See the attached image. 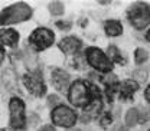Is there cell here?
<instances>
[{
	"label": "cell",
	"mask_w": 150,
	"mask_h": 131,
	"mask_svg": "<svg viewBox=\"0 0 150 131\" xmlns=\"http://www.w3.org/2000/svg\"><path fill=\"white\" fill-rule=\"evenodd\" d=\"M32 7L23 1L15 3L6 9H3L0 12V25L6 26V25H15V23H22L26 22L32 18Z\"/></svg>",
	"instance_id": "6da1fadb"
},
{
	"label": "cell",
	"mask_w": 150,
	"mask_h": 131,
	"mask_svg": "<svg viewBox=\"0 0 150 131\" xmlns=\"http://www.w3.org/2000/svg\"><path fill=\"white\" fill-rule=\"evenodd\" d=\"M68 98H69V102L75 107H84L91 102L93 91L90 89L88 84H85L84 81H75L69 88Z\"/></svg>",
	"instance_id": "7a4b0ae2"
},
{
	"label": "cell",
	"mask_w": 150,
	"mask_h": 131,
	"mask_svg": "<svg viewBox=\"0 0 150 131\" xmlns=\"http://www.w3.org/2000/svg\"><path fill=\"white\" fill-rule=\"evenodd\" d=\"M127 16H129L131 26L142 30L150 23V6L147 3H142V1L134 3L129 9Z\"/></svg>",
	"instance_id": "3957f363"
},
{
	"label": "cell",
	"mask_w": 150,
	"mask_h": 131,
	"mask_svg": "<svg viewBox=\"0 0 150 131\" xmlns=\"http://www.w3.org/2000/svg\"><path fill=\"white\" fill-rule=\"evenodd\" d=\"M10 121L9 125L12 130H23L26 127V115H25V102L22 98L13 96L9 102Z\"/></svg>",
	"instance_id": "277c9868"
},
{
	"label": "cell",
	"mask_w": 150,
	"mask_h": 131,
	"mask_svg": "<svg viewBox=\"0 0 150 131\" xmlns=\"http://www.w3.org/2000/svg\"><path fill=\"white\" fill-rule=\"evenodd\" d=\"M28 40H29V45L35 51H45L54 43L55 36L52 30H49L48 27H38L32 32V35L29 36Z\"/></svg>",
	"instance_id": "5b68a950"
},
{
	"label": "cell",
	"mask_w": 150,
	"mask_h": 131,
	"mask_svg": "<svg viewBox=\"0 0 150 131\" xmlns=\"http://www.w3.org/2000/svg\"><path fill=\"white\" fill-rule=\"evenodd\" d=\"M52 123L55 125L59 127H65V128H71L76 121V114L74 112V110H71L69 107L65 105H58L52 110L51 114Z\"/></svg>",
	"instance_id": "8992f818"
},
{
	"label": "cell",
	"mask_w": 150,
	"mask_h": 131,
	"mask_svg": "<svg viewBox=\"0 0 150 131\" xmlns=\"http://www.w3.org/2000/svg\"><path fill=\"white\" fill-rule=\"evenodd\" d=\"M85 56H87L88 63L93 68L101 71V72H110L111 71V61L98 48H88L87 52H85Z\"/></svg>",
	"instance_id": "52a82bcc"
},
{
	"label": "cell",
	"mask_w": 150,
	"mask_h": 131,
	"mask_svg": "<svg viewBox=\"0 0 150 131\" xmlns=\"http://www.w3.org/2000/svg\"><path fill=\"white\" fill-rule=\"evenodd\" d=\"M23 84L25 87L29 89V92L35 96H43L46 92V87L43 84L42 75H39L38 72H30L23 76Z\"/></svg>",
	"instance_id": "ba28073f"
},
{
	"label": "cell",
	"mask_w": 150,
	"mask_h": 131,
	"mask_svg": "<svg viewBox=\"0 0 150 131\" xmlns=\"http://www.w3.org/2000/svg\"><path fill=\"white\" fill-rule=\"evenodd\" d=\"M51 81H52V85L55 87L58 91L65 92V91H68V87H69L71 78H69L68 72H65L64 69L56 68V69L52 71V74H51Z\"/></svg>",
	"instance_id": "9c48e42d"
},
{
	"label": "cell",
	"mask_w": 150,
	"mask_h": 131,
	"mask_svg": "<svg viewBox=\"0 0 150 131\" xmlns=\"http://www.w3.org/2000/svg\"><path fill=\"white\" fill-rule=\"evenodd\" d=\"M1 84L9 92H19V84H18V75L15 69L6 68L1 72Z\"/></svg>",
	"instance_id": "30bf717a"
},
{
	"label": "cell",
	"mask_w": 150,
	"mask_h": 131,
	"mask_svg": "<svg viewBox=\"0 0 150 131\" xmlns=\"http://www.w3.org/2000/svg\"><path fill=\"white\" fill-rule=\"evenodd\" d=\"M101 107H103V104H101L100 98L91 101V102L85 107L84 114H82V117H81V121H82V123H90L91 120L97 118L98 114H100V111H101Z\"/></svg>",
	"instance_id": "8fae6325"
},
{
	"label": "cell",
	"mask_w": 150,
	"mask_h": 131,
	"mask_svg": "<svg viewBox=\"0 0 150 131\" xmlns=\"http://www.w3.org/2000/svg\"><path fill=\"white\" fill-rule=\"evenodd\" d=\"M79 48H81V40H79L78 37L68 36L59 42V49H61L64 54H68V55L78 52Z\"/></svg>",
	"instance_id": "7c38bea8"
},
{
	"label": "cell",
	"mask_w": 150,
	"mask_h": 131,
	"mask_svg": "<svg viewBox=\"0 0 150 131\" xmlns=\"http://www.w3.org/2000/svg\"><path fill=\"white\" fill-rule=\"evenodd\" d=\"M0 42L6 46L15 48L19 42V33L15 29H0Z\"/></svg>",
	"instance_id": "4fadbf2b"
},
{
	"label": "cell",
	"mask_w": 150,
	"mask_h": 131,
	"mask_svg": "<svg viewBox=\"0 0 150 131\" xmlns=\"http://www.w3.org/2000/svg\"><path fill=\"white\" fill-rule=\"evenodd\" d=\"M104 29H105V33H107L108 36H118V35H121V32H123V26H121V23L117 22V20H107Z\"/></svg>",
	"instance_id": "5bb4252c"
},
{
	"label": "cell",
	"mask_w": 150,
	"mask_h": 131,
	"mask_svg": "<svg viewBox=\"0 0 150 131\" xmlns=\"http://www.w3.org/2000/svg\"><path fill=\"white\" fill-rule=\"evenodd\" d=\"M136 89H137V84H136V82H133V81H126V82L121 85L120 95H121L123 99H127V98L133 96V94H134Z\"/></svg>",
	"instance_id": "9a60e30c"
},
{
	"label": "cell",
	"mask_w": 150,
	"mask_h": 131,
	"mask_svg": "<svg viewBox=\"0 0 150 131\" xmlns=\"http://www.w3.org/2000/svg\"><path fill=\"white\" fill-rule=\"evenodd\" d=\"M139 118H140L139 110H137V108H131V110H129L127 114H126V124H127L129 127H133V125L137 124Z\"/></svg>",
	"instance_id": "2e32d148"
},
{
	"label": "cell",
	"mask_w": 150,
	"mask_h": 131,
	"mask_svg": "<svg viewBox=\"0 0 150 131\" xmlns=\"http://www.w3.org/2000/svg\"><path fill=\"white\" fill-rule=\"evenodd\" d=\"M64 10H65V6H64L62 1H51L49 3V12H51V15L61 16L64 13Z\"/></svg>",
	"instance_id": "e0dca14e"
},
{
	"label": "cell",
	"mask_w": 150,
	"mask_h": 131,
	"mask_svg": "<svg viewBox=\"0 0 150 131\" xmlns=\"http://www.w3.org/2000/svg\"><path fill=\"white\" fill-rule=\"evenodd\" d=\"M108 56H110V61L112 62H117V63H124V59L121 58L120 51L115 48V46H108Z\"/></svg>",
	"instance_id": "ac0fdd59"
},
{
	"label": "cell",
	"mask_w": 150,
	"mask_h": 131,
	"mask_svg": "<svg viewBox=\"0 0 150 131\" xmlns=\"http://www.w3.org/2000/svg\"><path fill=\"white\" fill-rule=\"evenodd\" d=\"M147 58H149V54H147V51H144V49H142V48H139V49H136V54H134V61H136V63H143V62H146L147 61Z\"/></svg>",
	"instance_id": "d6986e66"
},
{
	"label": "cell",
	"mask_w": 150,
	"mask_h": 131,
	"mask_svg": "<svg viewBox=\"0 0 150 131\" xmlns=\"http://www.w3.org/2000/svg\"><path fill=\"white\" fill-rule=\"evenodd\" d=\"M147 71L146 69H136L134 72H133V78L136 79V81H139V82H144L146 79H147Z\"/></svg>",
	"instance_id": "ffe728a7"
},
{
	"label": "cell",
	"mask_w": 150,
	"mask_h": 131,
	"mask_svg": "<svg viewBox=\"0 0 150 131\" xmlns=\"http://www.w3.org/2000/svg\"><path fill=\"white\" fill-rule=\"evenodd\" d=\"M71 26H72V23L68 22V20H65V22H64V20H58V22H56V27L61 29V30H69Z\"/></svg>",
	"instance_id": "44dd1931"
},
{
	"label": "cell",
	"mask_w": 150,
	"mask_h": 131,
	"mask_svg": "<svg viewBox=\"0 0 150 131\" xmlns=\"http://www.w3.org/2000/svg\"><path fill=\"white\" fill-rule=\"evenodd\" d=\"M149 118H150V110H149V108H146L144 111L142 112V115H140L139 121H142V123H146V121H147Z\"/></svg>",
	"instance_id": "7402d4cb"
},
{
	"label": "cell",
	"mask_w": 150,
	"mask_h": 131,
	"mask_svg": "<svg viewBox=\"0 0 150 131\" xmlns=\"http://www.w3.org/2000/svg\"><path fill=\"white\" fill-rule=\"evenodd\" d=\"M48 102H49V105H56L59 102V98L56 95H51V96H48Z\"/></svg>",
	"instance_id": "603a6c76"
},
{
	"label": "cell",
	"mask_w": 150,
	"mask_h": 131,
	"mask_svg": "<svg viewBox=\"0 0 150 131\" xmlns=\"http://www.w3.org/2000/svg\"><path fill=\"white\" fill-rule=\"evenodd\" d=\"M108 123H111V117H110V114H105V115H104V118L101 120V124L105 127Z\"/></svg>",
	"instance_id": "cb8c5ba5"
},
{
	"label": "cell",
	"mask_w": 150,
	"mask_h": 131,
	"mask_svg": "<svg viewBox=\"0 0 150 131\" xmlns=\"http://www.w3.org/2000/svg\"><path fill=\"white\" fill-rule=\"evenodd\" d=\"M39 131H56V130L54 125H43V127L39 128Z\"/></svg>",
	"instance_id": "d4e9b609"
},
{
	"label": "cell",
	"mask_w": 150,
	"mask_h": 131,
	"mask_svg": "<svg viewBox=\"0 0 150 131\" xmlns=\"http://www.w3.org/2000/svg\"><path fill=\"white\" fill-rule=\"evenodd\" d=\"M3 59H4V48H3V45H0V65H1Z\"/></svg>",
	"instance_id": "484cf974"
},
{
	"label": "cell",
	"mask_w": 150,
	"mask_h": 131,
	"mask_svg": "<svg viewBox=\"0 0 150 131\" xmlns=\"http://www.w3.org/2000/svg\"><path fill=\"white\" fill-rule=\"evenodd\" d=\"M144 95H146V99L150 102V87H147V89H146V94H144Z\"/></svg>",
	"instance_id": "4316f807"
},
{
	"label": "cell",
	"mask_w": 150,
	"mask_h": 131,
	"mask_svg": "<svg viewBox=\"0 0 150 131\" xmlns=\"http://www.w3.org/2000/svg\"><path fill=\"white\" fill-rule=\"evenodd\" d=\"M146 39H147V40H149V42H150V30H149V32H147V35H146Z\"/></svg>",
	"instance_id": "83f0119b"
},
{
	"label": "cell",
	"mask_w": 150,
	"mask_h": 131,
	"mask_svg": "<svg viewBox=\"0 0 150 131\" xmlns=\"http://www.w3.org/2000/svg\"><path fill=\"white\" fill-rule=\"evenodd\" d=\"M118 131H127V128L126 127H121V128H118Z\"/></svg>",
	"instance_id": "f1b7e54d"
},
{
	"label": "cell",
	"mask_w": 150,
	"mask_h": 131,
	"mask_svg": "<svg viewBox=\"0 0 150 131\" xmlns=\"http://www.w3.org/2000/svg\"><path fill=\"white\" fill-rule=\"evenodd\" d=\"M68 131H79V130H78V128H69Z\"/></svg>",
	"instance_id": "f546056e"
},
{
	"label": "cell",
	"mask_w": 150,
	"mask_h": 131,
	"mask_svg": "<svg viewBox=\"0 0 150 131\" xmlns=\"http://www.w3.org/2000/svg\"><path fill=\"white\" fill-rule=\"evenodd\" d=\"M0 131H6V130H0Z\"/></svg>",
	"instance_id": "4dcf8cb0"
},
{
	"label": "cell",
	"mask_w": 150,
	"mask_h": 131,
	"mask_svg": "<svg viewBox=\"0 0 150 131\" xmlns=\"http://www.w3.org/2000/svg\"><path fill=\"white\" fill-rule=\"evenodd\" d=\"M149 131H150V130H149Z\"/></svg>",
	"instance_id": "1f68e13d"
}]
</instances>
